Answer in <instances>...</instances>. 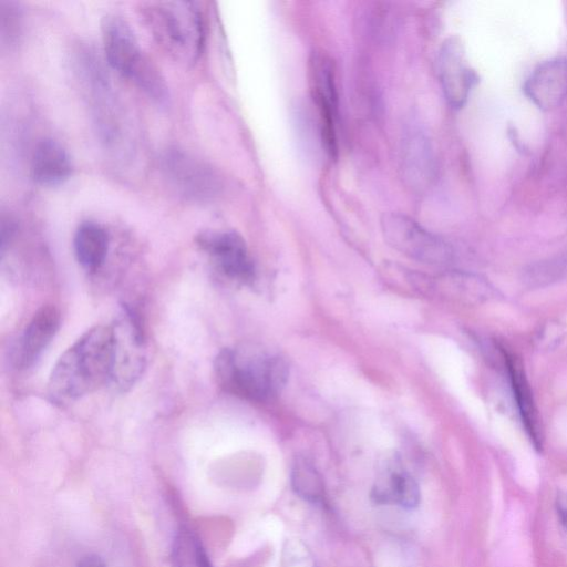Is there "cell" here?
Listing matches in <instances>:
<instances>
[{
  "label": "cell",
  "instance_id": "1",
  "mask_svg": "<svg viewBox=\"0 0 567 567\" xmlns=\"http://www.w3.org/2000/svg\"><path fill=\"white\" fill-rule=\"evenodd\" d=\"M113 332L111 324L85 331L58 359L48 381V392L56 402L87 395L111 381Z\"/></svg>",
  "mask_w": 567,
  "mask_h": 567
},
{
  "label": "cell",
  "instance_id": "2",
  "mask_svg": "<svg viewBox=\"0 0 567 567\" xmlns=\"http://www.w3.org/2000/svg\"><path fill=\"white\" fill-rule=\"evenodd\" d=\"M214 374L225 392L248 401L265 402L284 389L289 369L280 355L266 350L226 348L215 358Z\"/></svg>",
  "mask_w": 567,
  "mask_h": 567
},
{
  "label": "cell",
  "instance_id": "3",
  "mask_svg": "<svg viewBox=\"0 0 567 567\" xmlns=\"http://www.w3.org/2000/svg\"><path fill=\"white\" fill-rule=\"evenodd\" d=\"M141 12L152 37L171 58L185 64L197 61L203 52L205 29L196 2H146Z\"/></svg>",
  "mask_w": 567,
  "mask_h": 567
},
{
  "label": "cell",
  "instance_id": "4",
  "mask_svg": "<svg viewBox=\"0 0 567 567\" xmlns=\"http://www.w3.org/2000/svg\"><path fill=\"white\" fill-rule=\"evenodd\" d=\"M101 32L109 64L150 99L165 104L168 100L165 80L143 52L130 23L120 14L109 13L102 18Z\"/></svg>",
  "mask_w": 567,
  "mask_h": 567
},
{
  "label": "cell",
  "instance_id": "5",
  "mask_svg": "<svg viewBox=\"0 0 567 567\" xmlns=\"http://www.w3.org/2000/svg\"><path fill=\"white\" fill-rule=\"evenodd\" d=\"M78 69L90 95L101 143L111 152H124L130 136L128 123L110 78L99 60L86 50L78 58Z\"/></svg>",
  "mask_w": 567,
  "mask_h": 567
},
{
  "label": "cell",
  "instance_id": "6",
  "mask_svg": "<svg viewBox=\"0 0 567 567\" xmlns=\"http://www.w3.org/2000/svg\"><path fill=\"white\" fill-rule=\"evenodd\" d=\"M113 368L111 383L120 391L132 388L146 368V341L138 317L123 307L111 323Z\"/></svg>",
  "mask_w": 567,
  "mask_h": 567
},
{
  "label": "cell",
  "instance_id": "7",
  "mask_svg": "<svg viewBox=\"0 0 567 567\" xmlns=\"http://www.w3.org/2000/svg\"><path fill=\"white\" fill-rule=\"evenodd\" d=\"M159 163L167 184L183 198L206 203L219 193V176L210 165L194 154L172 147L163 153Z\"/></svg>",
  "mask_w": 567,
  "mask_h": 567
},
{
  "label": "cell",
  "instance_id": "8",
  "mask_svg": "<svg viewBox=\"0 0 567 567\" xmlns=\"http://www.w3.org/2000/svg\"><path fill=\"white\" fill-rule=\"evenodd\" d=\"M381 230L385 241L409 258L437 266L452 259V248L447 243L405 215L383 214Z\"/></svg>",
  "mask_w": 567,
  "mask_h": 567
},
{
  "label": "cell",
  "instance_id": "9",
  "mask_svg": "<svg viewBox=\"0 0 567 567\" xmlns=\"http://www.w3.org/2000/svg\"><path fill=\"white\" fill-rule=\"evenodd\" d=\"M308 78L311 96L318 109L320 133L327 153L337 156L336 123L338 118V93L336 65L322 50H315L308 61Z\"/></svg>",
  "mask_w": 567,
  "mask_h": 567
},
{
  "label": "cell",
  "instance_id": "10",
  "mask_svg": "<svg viewBox=\"0 0 567 567\" xmlns=\"http://www.w3.org/2000/svg\"><path fill=\"white\" fill-rule=\"evenodd\" d=\"M196 243L225 278L245 285L254 280V262L244 238L236 231H204Z\"/></svg>",
  "mask_w": 567,
  "mask_h": 567
},
{
  "label": "cell",
  "instance_id": "11",
  "mask_svg": "<svg viewBox=\"0 0 567 567\" xmlns=\"http://www.w3.org/2000/svg\"><path fill=\"white\" fill-rule=\"evenodd\" d=\"M436 63L437 75L446 101L454 109L463 107L477 76L467 63L465 49L460 38L450 37L443 42Z\"/></svg>",
  "mask_w": 567,
  "mask_h": 567
},
{
  "label": "cell",
  "instance_id": "12",
  "mask_svg": "<svg viewBox=\"0 0 567 567\" xmlns=\"http://www.w3.org/2000/svg\"><path fill=\"white\" fill-rule=\"evenodd\" d=\"M370 498L378 505L413 509L419 506L421 492L415 478L396 456L385 458L379 466Z\"/></svg>",
  "mask_w": 567,
  "mask_h": 567
},
{
  "label": "cell",
  "instance_id": "13",
  "mask_svg": "<svg viewBox=\"0 0 567 567\" xmlns=\"http://www.w3.org/2000/svg\"><path fill=\"white\" fill-rule=\"evenodd\" d=\"M523 91L543 111L559 106L567 96V58L557 56L539 63L526 79Z\"/></svg>",
  "mask_w": 567,
  "mask_h": 567
},
{
  "label": "cell",
  "instance_id": "14",
  "mask_svg": "<svg viewBox=\"0 0 567 567\" xmlns=\"http://www.w3.org/2000/svg\"><path fill=\"white\" fill-rule=\"evenodd\" d=\"M60 327V312L52 306H42L25 326L13 350L18 369L32 367L50 344Z\"/></svg>",
  "mask_w": 567,
  "mask_h": 567
},
{
  "label": "cell",
  "instance_id": "15",
  "mask_svg": "<svg viewBox=\"0 0 567 567\" xmlns=\"http://www.w3.org/2000/svg\"><path fill=\"white\" fill-rule=\"evenodd\" d=\"M33 179L43 186H56L72 174V162L64 146L53 138L41 140L31 161Z\"/></svg>",
  "mask_w": 567,
  "mask_h": 567
},
{
  "label": "cell",
  "instance_id": "16",
  "mask_svg": "<svg viewBox=\"0 0 567 567\" xmlns=\"http://www.w3.org/2000/svg\"><path fill=\"white\" fill-rule=\"evenodd\" d=\"M506 370L520 419L536 449H542V433L537 411L519 362L509 353H503Z\"/></svg>",
  "mask_w": 567,
  "mask_h": 567
},
{
  "label": "cell",
  "instance_id": "17",
  "mask_svg": "<svg viewBox=\"0 0 567 567\" xmlns=\"http://www.w3.org/2000/svg\"><path fill=\"white\" fill-rule=\"evenodd\" d=\"M73 247L79 264L89 271H95L106 258L109 235L100 224L84 221L75 230Z\"/></svg>",
  "mask_w": 567,
  "mask_h": 567
},
{
  "label": "cell",
  "instance_id": "18",
  "mask_svg": "<svg viewBox=\"0 0 567 567\" xmlns=\"http://www.w3.org/2000/svg\"><path fill=\"white\" fill-rule=\"evenodd\" d=\"M403 169L411 185L426 186L434 173L432 148L427 138L420 133H412L403 148Z\"/></svg>",
  "mask_w": 567,
  "mask_h": 567
},
{
  "label": "cell",
  "instance_id": "19",
  "mask_svg": "<svg viewBox=\"0 0 567 567\" xmlns=\"http://www.w3.org/2000/svg\"><path fill=\"white\" fill-rule=\"evenodd\" d=\"M429 288L440 289L447 297L470 302H480L493 296V289L485 280L463 272L446 274Z\"/></svg>",
  "mask_w": 567,
  "mask_h": 567
},
{
  "label": "cell",
  "instance_id": "20",
  "mask_svg": "<svg viewBox=\"0 0 567 567\" xmlns=\"http://www.w3.org/2000/svg\"><path fill=\"white\" fill-rule=\"evenodd\" d=\"M171 561L172 567H213L200 538L187 526L175 535Z\"/></svg>",
  "mask_w": 567,
  "mask_h": 567
},
{
  "label": "cell",
  "instance_id": "21",
  "mask_svg": "<svg viewBox=\"0 0 567 567\" xmlns=\"http://www.w3.org/2000/svg\"><path fill=\"white\" fill-rule=\"evenodd\" d=\"M291 486L299 497L311 504L324 502L322 477L312 463L303 457H298L292 465Z\"/></svg>",
  "mask_w": 567,
  "mask_h": 567
},
{
  "label": "cell",
  "instance_id": "22",
  "mask_svg": "<svg viewBox=\"0 0 567 567\" xmlns=\"http://www.w3.org/2000/svg\"><path fill=\"white\" fill-rule=\"evenodd\" d=\"M22 11L14 1H0V43L1 49H10L20 38Z\"/></svg>",
  "mask_w": 567,
  "mask_h": 567
},
{
  "label": "cell",
  "instance_id": "23",
  "mask_svg": "<svg viewBox=\"0 0 567 567\" xmlns=\"http://www.w3.org/2000/svg\"><path fill=\"white\" fill-rule=\"evenodd\" d=\"M281 567H318L309 546L300 538L290 537L284 542Z\"/></svg>",
  "mask_w": 567,
  "mask_h": 567
},
{
  "label": "cell",
  "instance_id": "24",
  "mask_svg": "<svg viewBox=\"0 0 567 567\" xmlns=\"http://www.w3.org/2000/svg\"><path fill=\"white\" fill-rule=\"evenodd\" d=\"M17 224L12 216L2 214L0 219V250L4 254L7 247L14 237Z\"/></svg>",
  "mask_w": 567,
  "mask_h": 567
},
{
  "label": "cell",
  "instance_id": "25",
  "mask_svg": "<svg viewBox=\"0 0 567 567\" xmlns=\"http://www.w3.org/2000/svg\"><path fill=\"white\" fill-rule=\"evenodd\" d=\"M555 511L559 523L567 529V491H560L555 497Z\"/></svg>",
  "mask_w": 567,
  "mask_h": 567
},
{
  "label": "cell",
  "instance_id": "26",
  "mask_svg": "<svg viewBox=\"0 0 567 567\" xmlns=\"http://www.w3.org/2000/svg\"><path fill=\"white\" fill-rule=\"evenodd\" d=\"M76 567H106L104 560L94 554L81 558Z\"/></svg>",
  "mask_w": 567,
  "mask_h": 567
}]
</instances>
